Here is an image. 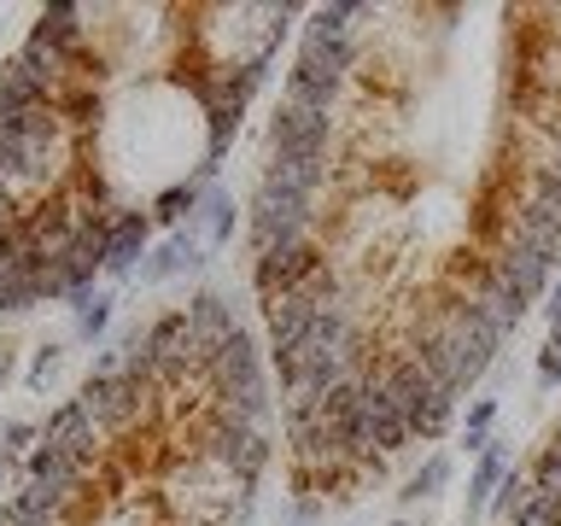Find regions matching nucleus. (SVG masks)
<instances>
[{"label":"nucleus","instance_id":"nucleus-1","mask_svg":"<svg viewBox=\"0 0 561 526\" xmlns=\"http://www.w3.org/2000/svg\"><path fill=\"white\" fill-rule=\"evenodd\" d=\"M252 485L257 480L222 468L217 456L193 450V456L164 462V473H158V508H164V526H245Z\"/></svg>","mask_w":561,"mask_h":526},{"label":"nucleus","instance_id":"nucleus-2","mask_svg":"<svg viewBox=\"0 0 561 526\" xmlns=\"http://www.w3.org/2000/svg\"><path fill=\"white\" fill-rule=\"evenodd\" d=\"M357 42H305L298 47V59L287 70V88H280V100L293 105H316V112H333L351 82V70H357Z\"/></svg>","mask_w":561,"mask_h":526},{"label":"nucleus","instance_id":"nucleus-3","mask_svg":"<svg viewBox=\"0 0 561 526\" xmlns=\"http://www.w3.org/2000/svg\"><path fill=\"white\" fill-rule=\"evenodd\" d=\"M328 258L333 252L322 245V235H316V240H280L263 258H252V287H257V298L298 293V287H310V281L328 270Z\"/></svg>","mask_w":561,"mask_h":526},{"label":"nucleus","instance_id":"nucleus-4","mask_svg":"<svg viewBox=\"0 0 561 526\" xmlns=\"http://www.w3.org/2000/svg\"><path fill=\"white\" fill-rule=\"evenodd\" d=\"M333 135H340V123H333V112H316V105L280 100L275 117H270V152H310V158H328V152H333Z\"/></svg>","mask_w":561,"mask_h":526},{"label":"nucleus","instance_id":"nucleus-5","mask_svg":"<svg viewBox=\"0 0 561 526\" xmlns=\"http://www.w3.org/2000/svg\"><path fill=\"white\" fill-rule=\"evenodd\" d=\"M210 392H245V386H263L270 380V363H263V345L252 333H228V340L210 351Z\"/></svg>","mask_w":561,"mask_h":526},{"label":"nucleus","instance_id":"nucleus-6","mask_svg":"<svg viewBox=\"0 0 561 526\" xmlns=\"http://www.w3.org/2000/svg\"><path fill=\"white\" fill-rule=\"evenodd\" d=\"M42 445H47V450H59V456H70V462H105V438H100L94 415H88L77 398H65L59 410L47 415Z\"/></svg>","mask_w":561,"mask_h":526},{"label":"nucleus","instance_id":"nucleus-7","mask_svg":"<svg viewBox=\"0 0 561 526\" xmlns=\"http://www.w3.org/2000/svg\"><path fill=\"white\" fill-rule=\"evenodd\" d=\"M147 240H152V217L140 205H123L112 217V235H105V275L135 281L140 263H147Z\"/></svg>","mask_w":561,"mask_h":526},{"label":"nucleus","instance_id":"nucleus-8","mask_svg":"<svg viewBox=\"0 0 561 526\" xmlns=\"http://www.w3.org/2000/svg\"><path fill=\"white\" fill-rule=\"evenodd\" d=\"M182 310H187V345H193V351H205V357H210V351H217V345L228 340V333H240L234 298L217 293V287H199V293H193Z\"/></svg>","mask_w":561,"mask_h":526},{"label":"nucleus","instance_id":"nucleus-9","mask_svg":"<svg viewBox=\"0 0 561 526\" xmlns=\"http://www.w3.org/2000/svg\"><path fill=\"white\" fill-rule=\"evenodd\" d=\"M205 240L199 235H187V228H175V235L158 245V252H147V263H140V287H164V281H175V275H187V270H205Z\"/></svg>","mask_w":561,"mask_h":526},{"label":"nucleus","instance_id":"nucleus-10","mask_svg":"<svg viewBox=\"0 0 561 526\" xmlns=\"http://www.w3.org/2000/svg\"><path fill=\"white\" fill-rule=\"evenodd\" d=\"M88 35H94V24H88V7H42L35 12V24H30V42H42L53 53H82L88 47Z\"/></svg>","mask_w":561,"mask_h":526},{"label":"nucleus","instance_id":"nucleus-11","mask_svg":"<svg viewBox=\"0 0 561 526\" xmlns=\"http://www.w3.org/2000/svg\"><path fill=\"white\" fill-rule=\"evenodd\" d=\"M234 193L228 187H205L199 193V205H193V217H187V235H199L205 240V252H222L228 240H234Z\"/></svg>","mask_w":561,"mask_h":526},{"label":"nucleus","instance_id":"nucleus-12","mask_svg":"<svg viewBox=\"0 0 561 526\" xmlns=\"http://www.w3.org/2000/svg\"><path fill=\"white\" fill-rule=\"evenodd\" d=\"M508 468H515V462H508V445H503V438H491V450H485L480 462H473V473H468V515H462V526H468L473 515H485V508H491L497 485L508 480Z\"/></svg>","mask_w":561,"mask_h":526},{"label":"nucleus","instance_id":"nucleus-13","mask_svg":"<svg viewBox=\"0 0 561 526\" xmlns=\"http://www.w3.org/2000/svg\"><path fill=\"white\" fill-rule=\"evenodd\" d=\"M450 415H456V398L445 392V386H433L427 398L410 403V415H403V421H410V438H438L450 427Z\"/></svg>","mask_w":561,"mask_h":526},{"label":"nucleus","instance_id":"nucleus-14","mask_svg":"<svg viewBox=\"0 0 561 526\" xmlns=\"http://www.w3.org/2000/svg\"><path fill=\"white\" fill-rule=\"evenodd\" d=\"M205 187H210V182H199V175H193V182L164 187V193H158V205H152V222H164L170 235H175V228L193 217V205H199V193H205Z\"/></svg>","mask_w":561,"mask_h":526},{"label":"nucleus","instance_id":"nucleus-15","mask_svg":"<svg viewBox=\"0 0 561 526\" xmlns=\"http://www.w3.org/2000/svg\"><path fill=\"white\" fill-rule=\"evenodd\" d=\"M357 18H368V7H316L305 24V42H351Z\"/></svg>","mask_w":561,"mask_h":526},{"label":"nucleus","instance_id":"nucleus-16","mask_svg":"<svg viewBox=\"0 0 561 526\" xmlns=\"http://www.w3.org/2000/svg\"><path fill=\"white\" fill-rule=\"evenodd\" d=\"M35 305H42V275L24 270V263L12 275H0V316H30Z\"/></svg>","mask_w":561,"mask_h":526},{"label":"nucleus","instance_id":"nucleus-17","mask_svg":"<svg viewBox=\"0 0 561 526\" xmlns=\"http://www.w3.org/2000/svg\"><path fill=\"white\" fill-rule=\"evenodd\" d=\"M70 316H77V340L94 345L105 328H112V293H77L70 298Z\"/></svg>","mask_w":561,"mask_h":526},{"label":"nucleus","instance_id":"nucleus-18","mask_svg":"<svg viewBox=\"0 0 561 526\" xmlns=\"http://www.w3.org/2000/svg\"><path fill=\"white\" fill-rule=\"evenodd\" d=\"M445 485H450V456H445V450H433L427 462L410 473V485H403L398 498H403V503H427V498H438Z\"/></svg>","mask_w":561,"mask_h":526},{"label":"nucleus","instance_id":"nucleus-19","mask_svg":"<svg viewBox=\"0 0 561 526\" xmlns=\"http://www.w3.org/2000/svg\"><path fill=\"white\" fill-rule=\"evenodd\" d=\"M491 421H497V398H473L468 403V421H462V450L468 456H485L491 450V438H497V433H491Z\"/></svg>","mask_w":561,"mask_h":526},{"label":"nucleus","instance_id":"nucleus-20","mask_svg":"<svg viewBox=\"0 0 561 526\" xmlns=\"http://www.w3.org/2000/svg\"><path fill=\"white\" fill-rule=\"evenodd\" d=\"M538 498V485H533V473H520V468H508V480L497 485V498H491V508H497V515L515 526L520 515H526V503Z\"/></svg>","mask_w":561,"mask_h":526},{"label":"nucleus","instance_id":"nucleus-21","mask_svg":"<svg viewBox=\"0 0 561 526\" xmlns=\"http://www.w3.org/2000/svg\"><path fill=\"white\" fill-rule=\"evenodd\" d=\"M59 363H65V345H35V357H30V368H24V386L30 392H47V380L59 375Z\"/></svg>","mask_w":561,"mask_h":526},{"label":"nucleus","instance_id":"nucleus-22","mask_svg":"<svg viewBox=\"0 0 561 526\" xmlns=\"http://www.w3.org/2000/svg\"><path fill=\"white\" fill-rule=\"evenodd\" d=\"M18 263H24V217L0 222V275H12Z\"/></svg>","mask_w":561,"mask_h":526},{"label":"nucleus","instance_id":"nucleus-23","mask_svg":"<svg viewBox=\"0 0 561 526\" xmlns=\"http://www.w3.org/2000/svg\"><path fill=\"white\" fill-rule=\"evenodd\" d=\"M0 438H7V445H0V450H7V456H18V450H35V445H42V427H35V421H7V427H0Z\"/></svg>","mask_w":561,"mask_h":526},{"label":"nucleus","instance_id":"nucleus-24","mask_svg":"<svg viewBox=\"0 0 561 526\" xmlns=\"http://www.w3.org/2000/svg\"><path fill=\"white\" fill-rule=\"evenodd\" d=\"M538 380H543V386H556V380H561V340L543 345V357H538Z\"/></svg>","mask_w":561,"mask_h":526},{"label":"nucleus","instance_id":"nucleus-25","mask_svg":"<svg viewBox=\"0 0 561 526\" xmlns=\"http://www.w3.org/2000/svg\"><path fill=\"white\" fill-rule=\"evenodd\" d=\"M543 316H550V340H561V287H550V305H543Z\"/></svg>","mask_w":561,"mask_h":526},{"label":"nucleus","instance_id":"nucleus-26","mask_svg":"<svg viewBox=\"0 0 561 526\" xmlns=\"http://www.w3.org/2000/svg\"><path fill=\"white\" fill-rule=\"evenodd\" d=\"M12 375H18V351H12L7 340H0V386H7Z\"/></svg>","mask_w":561,"mask_h":526},{"label":"nucleus","instance_id":"nucleus-27","mask_svg":"<svg viewBox=\"0 0 561 526\" xmlns=\"http://www.w3.org/2000/svg\"><path fill=\"white\" fill-rule=\"evenodd\" d=\"M7 480H12V456H7V450H0V503H7V498H12V491H7Z\"/></svg>","mask_w":561,"mask_h":526},{"label":"nucleus","instance_id":"nucleus-28","mask_svg":"<svg viewBox=\"0 0 561 526\" xmlns=\"http://www.w3.org/2000/svg\"><path fill=\"white\" fill-rule=\"evenodd\" d=\"M18 217H24V210H18V205L7 199V193H0V222H18Z\"/></svg>","mask_w":561,"mask_h":526},{"label":"nucleus","instance_id":"nucleus-29","mask_svg":"<svg viewBox=\"0 0 561 526\" xmlns=\"http://www.w3.org/2000/svg\"><path fill=\"white\" fill-rule=\"evenodd\" d=\"M392 526H415V521H392Z\"/></svg>","mask_w":561,"mask_h":526}]
</instances>
